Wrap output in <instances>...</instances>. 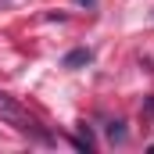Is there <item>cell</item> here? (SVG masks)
Wrapping results in <instances>:
<instances>
[{"mask_svg":"<svg viewBox=\"0 0 154 154\" xmlns=\"http://www.w3.org/2000/svg\"><path fill=\"white\" fill-rule=\"evenodd\" d=\"M0 118H4V122H11L18 133H25V136L39 140V143H47V140H50V136H47V133H43V129L36 125V118L29 115V111H25L18 100H11L7 93H0Z\"/></svg>","mask_w":154,"mask_h":154,"instance_id":"6da1fadb","label":"cell"},{"mask_svg":"<svg viewBox=\"0 0 154 154\" xmlns=\"http://www.w3.org/2000/svg\"><path fill=\"white\" fill-rule=\"evenodd\" d=\"M93 61V50H86V47H79V50H72V54H65V68H82V65H90Z\"/></svg>","mask_w":154,"mask_h":154,"instance_id":"7a4b0ae2","label":"cell"},{"mask_svg":"<svg viewBox=\"0 0 154 154\" xmlns=\"http://www.w3.org/2000/svg\"><path fill=\"white\" fill-rule=\"evenodd\" d=\"M108 140L111 143H125V125L122 122H108Z\"/></svg>","mask_w":154,"mask_h":154,"instance_id":"3957f363","label":"cell"},{"mask_svg":"<svg viewBox=\"0 0 154 154\" xmlns=\"http://www.w3.org/2000/svg\"><path fill=\"white\" fill-rule=\"evenodd\" d=\"M79 4H86V7H97V0H79Z\"/></svg>","mask_w":154,"mask_h":154,"instance_id":"277c9868","label":"cell"}]
</instances>
